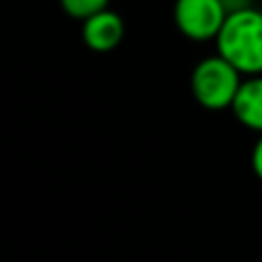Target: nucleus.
Instances as JSON below:
<instances>
[{
    "mask_svg": "<svg viewBox=\"0 0 262 262\" xmlns=\"http://www.w3.org/2000/svg\"><path fill=\"white\" fill-rule=\"evenodd\" d=\"M226 18L228 9L221 0H175L172 5V21L180 35L198 44L216 41Z\"/></svg>",
    "mask_w": 262,
    "mask_h": 262,
    "instance_id": "7ed1b4c3",
    "label": "nucleus"
},
{
    "mask_svg": "<svg viewBox=\"0 0 262 262\" xmlns=\"http://www.w3.org/2000/svg\"><path fill=\"white\" fill-rule=\"evenodd\" d=\"M251 168L258 175V180H262V136H258L253 145V152H251Z\"/></svg>",
    "mask_w": 262,
    "mask_h": 262,
    "instance_id": "0eeeda50",
    "label": "nucleus"
},
{
    "mask_svg": "<svg viewBox=\"0 0 262 262\" xmlns=\"http://www.w3.org/2000/svg\"><path fill=\"white\" fill-rule=\"evenodd\" d=\"M124 32H127L124 18L113 9H104V12L90 16L88 21H83L81 28L83 41L95 53H108V51L118 49L120 41L124 39Z\"/></svg>",
    "mask_w": 262,
    "mask_h": 262,
    "instance_id": "20e7f679",
    "label": "nucleus"
},
{
    "mask_svg": "<svg viewBox=\"0 0 262 262\" xmlns=\"http://www.w3.org/2000/svg\"><path fill=\"white\" fill-rule=\"evenodd\" d=\"M226 5L228 14L230 12H239V9H246V7H253V0H221Z\"/></svg>",
    "mask_w": 262,
    "mask_h": 262,
    "instance_id": "6e6552de",
    "label": "nucleus"
},
{
    "mask_svg": "<svg viewBox=\"0 0 262 262\" xmlns=\"http://www.w3.org/2000/svg\"><path fill=\"white\" fill-rule=\"evenodd\" d=\"M108 3L111 0H60V7L69 18H76L83 23L95 14L108 9Z\"/></svg>",
    "mask_w": 262,
    "mask_h": 262,
    "instance_id": "423d86ee",
    "label": "nucleus"
},
{
    "mask_svg": "<svg viewBox=\"0 0 262 262\" xmlns=\"http://www.w3.org/2000/svg\"><path fill=\"white\" fill-rule=\"evenodd\" d=\"M244 76L221 55L203 58L191 72V95L207 111H230Z\"/></svg>",
    "mask_w": 262,
    "mask_h": 262,
    "instance_id": "f03ea898",
    "label": "nucleus"
},
{
    "mask_svg": "<svg viewBox=\"0 0 262 262\" xmlns=\"http://www.w3.org/2000/svg\"><path fill=\"white\" fill-rule=\"evenodd\" d=\"M214 44L216 53L244 78L262 76V9L230 12Z\"/></svg>",
    "mask_w": 262,
    "mask_h": 262,
    "instance_id": "f257e3e1",
    "label": "nucleus"
},
{
    "mask_svg": "<svg viewBox=\"0 0 262 262\" xmlns=\"http://www.w3.org/2000/svg\"><path fill=\"white\" fill-rule=\"evenodd\" d=\"M230 111L242 127L262 136V76L244 78Z\"/></svg>",
    "mask_w": 262,
    "mask_h": 262,
    "instance_id": "39448f33",
    "label": "nucleus"
}]
</instances>
